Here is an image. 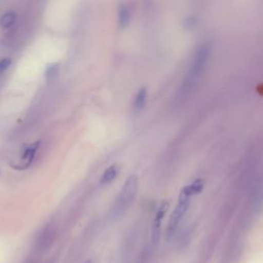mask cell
<instances>
[{"label":"cell","mask_w":263,"mask_h":263,"mask_svg":"<svg viewBox=\"0 0 263 263\" xmlns=\"http://www.w3.org/2000/svg\"><path fill=\"white\" fill-rule=\"evenodd\" d=\"M119 165L117 163H113L111 165H109L104 173L102 174L101 178H100V184L101 185H108L110 184L112 181H114L118 174H119Z\"/></svg>","instance_id":"8992f818"},{"label":"cell","mask_w":263,"mask_h":263,"mask_svg":"<svg viewBox=\"0 0 263 263\" xmlns=\"http://www.w3.org/2000/svg\"><path fill=\"white\" fill-rule=\"evenodd\" d=\"M40 146V142L39 141H36L30 145H28L22 152V155L21 157L18 158V160L14 163L11 164V166L15 170H27L33 162L35 156H36V153L38 151V148Z\"/></svg>","instance_id":"277c9868"},{"label":"cell","mask_w":263,"mask_h":263,"mask_svg":"<svg viewBox=\"0 0 263 263\" xmlns=\"http://www.w3.org/2000/svg\"><path fill=\"white\" fill-rule=\"evenodd\" d=\"M210 53H211V48L206 44L200 45L194 52L193 59L190 65V69L188 70L183 83H182V91L183 92H188L190 91L202 75L206 64L210 59Z\"/></svg>","instance_id":"7a4b0ae2"},{"label":"cell","mask_w":263,"mask_h":263,"mask_svg":"<svg viewBox=\"0 0 263 263\" xmlns=\"http://www.w3.org/2000/svg\"><path fill=\"white\" fill-rule=\"evenodd\" d=\"M16 20V14L13 11H7L5 12L1 18H0V26L3 29H8L10 27H12V25H14Z\"/></svg>","instance_id":"9c48e42d"},{"label":"cell","mask_w":263,"mask_h":263,"mask_svg":"<svg viewBox=\"0 0 263 263\" xmlns=\"http://www.w3.org/2000/svg\"><path fill=\"white\" fill-rule=\"evenodd\" d=\"M10 64H11V60L8 59V58H5V59L1 60L0 61V73L5 71L10 66Z\"/></svg>","instance_id":"7c38bea8"},{"label":"cell","mask_w":263,"mask_h":263,"mask_svg":"<svg viewBox=\"0 0 263 263\" xmlns=\"http://www.w3.org/2000/svg\"><path fill=\"white\" fill-rule=\"evenodd\" d=\"M139 188V180L136 175H129L122 185L117 198L115 199L111 210L110 218L115 221L120 219L133 204Z\"/></svg>","instance_id":"6da1fadb"},{"label":"cell","mask_w":263,"mask_h":263,"mask_svg":"<svg viewBox=\"0 0 263 263\" xmlns=\"http://www.w3.org/2000/svg\"><path fill=\"white\" fill-rule=\"evenodd\" d=\"M203 186H204V181L202 179H196L193 182H191L189 185H186V187L188 188V190L192 195H195L201 192L203 189Z\"/></svg>","instance_id":"30bf717a"},{"label":"cell","mask_w":263,"mask_h":263,"mask_svg":"<svg viewBox=\"0 0 263 263\" xmlns=\"http://www.w3.org/2000/svg\"><path fill=\"white\" fill-rule=\"evenodd\" d=\"M84 263H92V261H91L90 259H88V260H86Z\"/></svg>","instance_id":"4fadbf2b"},{"label":"cell","mask_w":263,"mask_h":263,"mask_svg":"<svg viewBox=\"0 0 263 263\" xmlns=\"http://www.w3.org/2000/svg\"><path fill=\"white\" fill-rule=\"evenodd\" d=\"M192 196L193 195L190 193V191L186 186L181 189L178 197V202L167 222V227L165 231L166 239L173 238L175 233L177 232L181 221L183 220L185 214L187 213V210L190 205V199Z\"/></svg>","instance_id":"3957f363"},{"label":"cell","mask_w":263,"mask_h":263,"mask_svg":"<svg viewBox=\"0 0 263 263\" xmlns=\"http://www.w3.org/2000/svg\"><path fill=\"white\" fill-rule=\"evenodd\" d=\"M59 72V65L58 64H51L48 65L45 70V76L47 79H52L58 75Z\"/></svg>","instance_id":"8fae6325"},{"label":"cell","mask_w":263,"mask_h":263,"mask_svg":"<svg viewBox=\"0 0 263 263\" xmlns=\"http://www.w3.org/2000/svg\"><path fill=\"white\" fill-rule=\"evenodd\" d=\"M117 18H118V25L121 28L126 27L129 24L130 21V11L128 7L125 4H120L117 11Z\"/></svg>","instance_id":"52a82bcc"},{"label":"cell","mask_w":263,"mask_h":263,"mask_svg":"<svg viewBox=\"0 0 263 263\" xmlns=\"http://www.w3.org/2000/svg\"><path fill=\"white\" fill-rule=\"evenodd\" d=\"M147 101V90L145 87H142L138 90L136 97H135V101H134V109L136 111H140L144 108L145 104Z\"/></svg>","instance_id":"ba28073f"},{"label":"cell","mask_w":263,"mask_h":263,"mask_svg":"<svg viewBox=\"0 0 263 263\" xmlns=\"http://www.w3.org/2000/svg\"><path fill=\"white\" fill-rule=\"evenodd\" d=\"M168 206H170L168 201L164 200L159 204V206L156 211V214L154 216V220H153V223H152V229H151L152 240L154 242H157L159 240L160 231H161V221H162L165 213L167 212Z\"/></svg>","instance_id":"5b68a950"}]
</instances>
